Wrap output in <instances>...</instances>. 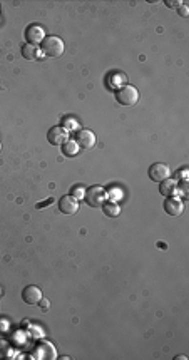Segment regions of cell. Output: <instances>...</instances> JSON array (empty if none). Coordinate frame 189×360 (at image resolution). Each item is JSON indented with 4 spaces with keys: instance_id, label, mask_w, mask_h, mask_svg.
Masks as SVG:
<instances>
[{
    "instance_id": "obj_18",
    "label": "cell",
    "mask_w": 189,
    "mask_h": 360,
    "mask_svg": "<svg viewBox=\"0 0 189 360\" xmlns=\"http://www.w3.org/2000/svg\"><path fill=\"white\" fill-rule=\"evenodd\" d=\"M178 14H179L181 17H188V16H189V7H186V6L183 4V6L178 8Z\"/></svg>"
},
{
    "instance_id": "obj_10",
    "label": "cell",
    "mask_w": 189,
    "mask_h": 360,
    "mask_svg": "<svg viewBox=\"0 0 189 360\" xmlns=\"http://www.w3.org/2000/svg\"><path fill=\"white\" fill-rule=\"evenodd\" d=\"M183 203L181 200L176 198V196H171V198H166L164 201V211L169 214V216H179L183 213Z\"/></svg>"
},
{
    "instance_id": "obj_2",
    "label": "cell",
    "mask_w": 189,
    "mask_h": 360,
    "mask_svg": "<svg viewBox=\"0 0 189 360\" xmlns=\"http://www.w3.org/2000/svg\"><path fill=\"white\" fill-rule=\"evenodd\" d=\"M116 100L121 106H134L139 100V92L132 86H122V88L116 92Z\"/></svg>"
},
{
    "instance_id": "obj_15",
    "label": "cell",
    "mask_w": 189,
    "mask_h": 360,
    "mask_svg": "<svg viewBox=\"0 0 189 360\" xmlns=\"http://www.w3.org/2000/svg\"><path fill=\"white\" fill-rule=\"evenodd\" d=\"M101 208H102V211H104V214L109 216V218H116V216L121 214L119 204L114 203V201H106V203H104Z\"/></svg>"
},
{
    "instance_id": "obj_23",
    "label": "cell",
    "mask_w": 189,
    "mask_h": 360,
    "mask_svg": "<svg viewBox=\"0 0 189 360\" xmlns=\"http://www.w3.org/2000/svg\"><path fill=\"white\" fill-rule=\"evenodd\" d=\"M0 292H2V290H0Z\"/></svg>"
},
{
    "instance_id": "obj_1",
    "label": "cell",
    "mask_w": 189,
    "mask_h": 360,
    "mask_svg": "<svg viewBox=\"0 0 189 360\" xmlns=\"http://www.w3.org/2000/svg\"><path fill=\"white\" fill-rule=\"evenodd\" d=\"M42 47V52H44V56H49V57H60L64 54V40L60 39V37H55V36H49L45 37L44 42L40 44Z\"/></svg>"
},
{
    "instance_id": "obj_16",
    "label": "cell",
    "mask_w": 189,
    "mask_h": 360,
    "mask_svg": "<svg viewBox=\"0 0 189 360\" xmlns=\"http://www.w3.org/2000/svg\"><path fill=\"white\" fill-rule=\"evenodd\" d=\"M70 196H72V198H75V200H82L84 196H86V190L79 188V186H77V188L72 190V194H70Z\"/></svg>"
},
{
    "instance_id": "obj_22",
    "label": "cell",
    "mask_w": 189,
    "mask_h": 360,
    "mask_svg": "<svg viewBox=\"0 0 189 360\" xmlns=\"http://www.w3.org/2000/svg\"><path fill=\"white\" fill-rule=\"evenodd\" d=\"M0 151H2V144H0Z\"/></svg>"
},
{
    "instance_id": "obj_3",
    "label": "cell",
    "mask_w": 189,
    "mask_h": 360,
    "mask_svg": "<svg viewBox=\"0 0 189 360\" xmlns=\"http://www.w3.org/2000/svg\"><path fill=\"white\" fill-rule=\"evenodd\" d=\"M106 191L101 186H91L89 190H86V196H84V200H86V203L91 206V208H101V206L106 203Z\"/></svg>"
},
{
    "instance_id": "obj_6",
    "label": "cell",
    "mask_w": 189,
    "mask_h": 360,
    "mask_svg": "<svg viewBox=\"0 0 189 360\" xmlns=\"http://www.w3.org/2000/svg\"><path fill=\"white\" fill-rule=\"evenodd\" d=\"M45 30L44 27L40 26H29L25 28V39H27V44H32V46H40L42 42L45 39Z\"/></svg>"
},
{
    "instance_id": "obj_17",
    "label": "cell",
    "mask_w": 189,
    "mask_h": 360,
    "mask_svg": "<svg viewBox=\"0 0 189 360\" xmlns=\"http://www.w3.org/2000/svg\"><path fill=\"white\" fill-rule=\"evenodd\" d=\"M164 6L169 8H179L183 6V2H174V0H164Z\"/></svg>"
},
{
    "instance_id": "obj_11",
    "label": "cell",
    "mask_w": 189,
    "mask_h": 360,
    "mask_svg": "<svg viewBox=\"0 0 189 360\" xmlns=\"http://www.w3.org/2000/svg\"><path fill=\"white\" fill-rule=\"evenodd\" d=\"M159 193L164 196V198H171L178 193V181L176 180H164L159 183Z\"/></svg>"
},
{
    "instance_id": "obj_14",
    "label": "cell",
    "mask_w": 189,
    "mask_h": 360,
    "mask_svg": "<svg viewBox=\"0 0 189 360\" xmlns=\"http://www.w3.org/2000/svg\"><path fill=\"white\" fill-rule=\"evenodd\" d=\"M62 154L64 156H67V158H74V156H77V152H79V144L74 141V139H69V141H65L62 146Z\"/></svg>"
},
{
    "instance_id": "obj_8",
    "label": "cell",
    "mask_w": 189,
    "mask_h": 360,
    "mask_svg": "<svg viewBox=\"0 0 189 360\" xmlns=\"http://www.w3.org/2000/svg\"><path fill=\"white\" fill-rule=\"evenodd\" d=\"M42 290L39 286H35V285H29V286H25L23 288V292H22V300L25 302L27 305H37L39 302L42 300Z\"/></svg>"
},
{
    "instance_id": "obj_9",
    "label": "cell",
    "mask_w": 189,
    "mask_h": 360,
    "mask_svg": "<svg viewBox=\"0 0 189 360\" xmlns=\"http://www.w3.org/2000/svg\"><path fill=\"white\" fill-rule=\"evenodd\" d=\"M59 210L64 214H74L79 210V201L72 198L70 194H65L59 200Z\"/></svg>"
},
{
    "instance_id": "obj_20",
    "label": "cell",
    "mask_w": 189,
    "mask_h": 360,
    "mask_svg": "<svg viewBox=\"0 0 189 360\" xmlns=\"http://www.w3.org/2000/svg\"><path fill=\"white\" fill-rule=\"evenodd\" d=\"M50 203H52V200H49V201H45V203H44V204H42V203H40V204H37V210H42V206H45V204H50Z\"/></svg>"
},
{
    "instance_id": "obj_13",
    "label": "cell",
    "mask_w": 189,
    "mask_h": 360,
    "mask_svg": "<svg viewBox=\"0 0 189 360\" xmlns=\"http://www.w3.org/2000/svg\"><path fill=\"white\" fill-rule=\"evenodd\" d=\"M37 354H39V357H42V358H55L57 357V352H55V348L52 347L49 342H42L39 347H37Z\"/></svg>"
},
{
    "instance_id": "obj_21",
    "label": "cell",
    "mask_w": 189,
    "mask_h": 360,
    "mask_svg": "<svg viewBox=\"0 0 189 360\" xmlns=\"http://www.w3.org/2000/svg\"><path fill=\"white\" fill-rule=\"evenodd\" d=\"M174 360H188V357H186V355H178V357Z\"/></svg>"
},
{
    "instance_id": "obj_7",
    "label": "cell",
    "mask_w": 189,
    "mask_h": 360,
    "mask_svg": "<svg viewBox=\"0 0 189 360\" xmlns=\"http://www.w3.org/2000/svg\"><path fill=\"white\" fill-rule=\"evenodd\" d=\"M69 132L65 131L64 128L60 126H54L49 129V132H47V141L52 146H62L65 141H69Z\"/></svg>"
},
{
    "instance_id": "obj_4",
    "label": "cell",
    "mask_w": 189,
    "mask_h": 360,
    "mask_svg": "<svg viewBox=\"0 0 189 360\" xmlns=\"http://www.w3.org/2000/svg\"><path fill=\"white\" fill-rule=\"evenodd\" d=\"M169 174H171V170H169L168 164H163V162H154L148 171L149 180L154 181V183H161V181L168 180Z\"/></svg>"
},
{
    "instance_id": "obj_5",
    "label": "cell",
    "mask_w": 189,
    "mask_h": 360,
    "mask_svg": "<svg viewBox=\"0 0 189 360\" xmlns=\"http://www.w3.org/2000/svg\"><path fill=\"white\" fill-rule=\"evenodd\" d=\"M75 142L79 144V148H82V150H92L94 146H96L97 139H96V134L92 131H89V129H80L75 134Z\"/></svg>"
},
{
    "instance_id": "obj_12",
    "label": "cell",
    "mask_w": 189,
    "mask_h": 360,
    "mask_svg": "<svg viewBox=\"0 0 189 360\" xmlns=\"http://www.w3.org/2000/svg\"><path fill=\"white\" fill-rule=\"evenodd\" d=\"M22 56L23 59L27 60H39L42 56H44V52L39 46H32V44H25L22 46Z\"/></svg>"
},
{
    "instance_id": "obj_19",
    "label": "cell",
    "mask_w": 189,
    "mask_h": 360,
    "mask_svg": "<svg viewBox=\"0 0 189 360\" xmlns=\"http://www.w3.org/2000/svg\"><path fill=\"white\" fill-rule=\"evenodd\" d=\"M39 304H40V306H44V308L47 310V308H49V300H45L44 298V296H42V300L39 302Z\"/></svg>"
}]
</instances>
